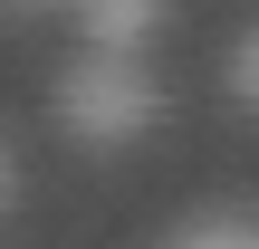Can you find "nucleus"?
I'll use <instances>...</instances> for the list:
<instances>
[{
    "instance_id": "1",
    "label": "nucleus",
    "mask_w": 259,
    "mask_h": 249,
    "mask_svg": "<svg viewBox=\"0 0 259 249\" xmlns=\"http://www.w3.org/2000/svg\"><path fill=\"white\" fill-rule=\"evenodd\" d=\"M154 115H163V86H154L135 58H115V48L77 58V67H67V86H58V125H67L77 144H96V154L135 144Z\"/></svg>"
},
{
    "instance_id": "2",
    "label": "nucleus",
    "mask_w": 259,
    "mask_h": 249,
    "mask_svg": "<svg viewBox=\"0 0 259 249\" xmlns=\"http://www.w3.org/2000/svg\"><path fill=\"white\" fill-rule=\"evenodd\" d=\"M77 10H87V48H115V58H135L144 29L163 19V0H77Z\"/></svg>"
},
{
    "instance_id": "3",
    "label": "nucleus",
    "mask_w": 259,
    "mask_h": 249,
    "mask_svg": "<svg viewBox=\"0 0 259 249\" xmlns=\"http://www.w3.org/2000/svg\"><path fill=\"white\" fill-rule=\"evenodd\" d=\"M173 249H259V230H250V221H192Z\"/></svg>"
},
{
    "instance_id": "4",
    "label": "nucleus",
    "mask_w": 259,
    "mask_h": 249,
    "mask_svg": "<svg viewBox=\"0 0 259 249\" xmlns=\"http://www.w3.org/2000/svg\"><path fill=\"white\" fill-rule=\"evenodd\" d=\"M231 96H240V106H259V29L231 48Z\"/></svg>"
},
{
    "instance_id": "5",
    "label": "nucleus",
    "mask_w": 259,
    "mask_h": 249,
    "mask_svg": "<svg viewBox=\"0 0 259 249\" xmlns=\"http://www.w3.org/2000/svg\"><path fill=\"white\" fill-rule=\"evenodd\" d=\"M0 211H10V154H0Z\"/></svg>"
},
{
    "instance_id": "6",
    "label": "nucleus",
    "mask_w": 259,
    "mask_h": 249,
    "mask_svg": "<svg viewBox=\"0 0 259 249\" xmlns=\"http://www.w3.org/2000/svg\"><path fill=\"white\" fill-rule=\"evenodd\" d=\"M0 10H48V0H0Z\"/></svg>"
}]
</instances>
